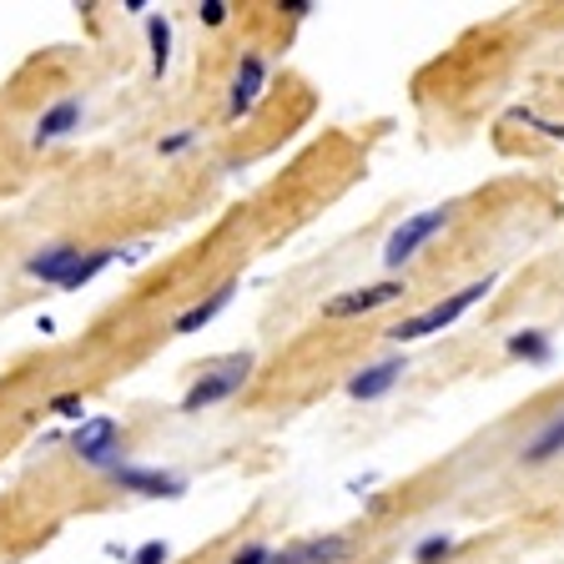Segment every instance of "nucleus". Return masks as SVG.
<instances>
[{
	"label": "nucleus",
	"mask_w": 564,
	"mask_h": 564,
	"mask_svg": "<svg viewBox=\"0 0 564 564\" xmlns=\"http://www.w3.org/2000/svg\"><path fill=\"white\" fill-rule=\"evenodd\" d=\"M70 454L96 474H117L121 464H127V434H121V423L111 419V413H91V419L76 423Z\"/></svg>",
	"instance_id": "obj_1"
},
{
	"label": "nucleus",
	"mask_w": 564,
	"mask_h": 564,
	"mask_svg": "<svg viewBox=\"0 0 564 564\" xmlns=\"http://www.w3.org/2000/svg\"><path fill=\"white\" fill-rule=\"evenodd\" d=\"M489 288H494V278L469 282V288H458V293H454V297H444V303H434V307H423V313L403 317V323H393V328H388V338H393V343H419V338H434V333L454 328V323H458V317H464V313H469L474 303H484V297H489Z\"/></svg>",
	"instance_id": "obj_2"
},
{
	"label": "nucleus",
	"mask_w": 564,
	"mask_h": 564,
	"mask_svg": "<svg viewBox=\"0 0 564 564\" xmlns=\"http://www.w3.org/2000/svg\"><path fill=\"white\" fill-rule=\"evenodd\" d=\"M247 378H252V352H227V358H217V364L207 368V373L192 378V388L182 393V413L217 409V403H227L232 393H242Z\"/></svg>",
	"instance_id": "obj_3"
},
{
	"label": "nucleus",
	"mask_w": 564,
	"mask_h": 564,
	"mask_svg": "<svg viewBox=\"0 0 564 564\" xmlns=\"http://www.w3.org/2000/svg\"><path fill=\"white\" fill-rule=\"evenodd\" d=\"M444 223H448V212L444 207H434V212H419V217H409V223L399 227V232L388 237V247H383V262L388 268H403V262L419 252L429 237H438L444 232Z\"/></svg>",
	"instance_id": "obj_4"
},
{
	"label": "nucleus",
	"mask_w": 564,
	"mask_h": 564,
	"mask_svg": "<svg viewBox=\"0 0 564 564\" xmlns=\"http://www.w3.org/2000/svg\"><path fill=\"white\" fill-rule=\"evenodd\" d=\"M348 554H352L348 534H313V540H293L272 550L268 564H343Z\"/></svg>",
	"instance_id": "obj_5"
},
{
	"label": "nucleus",
	"mask_w": 564,
	"mask_h": 564,
	"mask_svg": "<svg viewBox=\"0 0 564 564\" xmlns=\"http://www.w3.org/2000/svg\"><path fill=\"white\" fill-rule=\"evenodd\" d=\"M121 494H147V499H176V494H187V479L172 469H141V464H121L111 474Z\"/></svg>",
	"instance_id": "obj_6"
},
{
	"label": "nucleus",
	"mask_w": 564,
	"mask_h": 564,
	"mask_svg": "<svg viewBox=\"0 0 564 564\" xmlns=\"http://www.w3.org/2000/svg\"><path fill=\"white\" fill-rule=\"evenodd\" d=\"M403 297V282L399 278H383L373 288H352V293H338L333 303H323V317H364L383 303H399Z\"/></svg>",
	"instance_id": "obj_7"
},
{
	"label": "nucleus",
	"mask_w": 564,
	"mask_h": 564,
	"mask_svg": "<svg viewBox=\"0 0 564 564\" xmlns=\"http://www.w3.org/2000/svg\"><path fill=\"white\" fill-rule=\"evenodd\" d=\"M82 96H61V101H51L46 111H41V121H35L31 131V147H56V141H66L70 131H82Z\"/></svg>",
	"instance_id": "obj_8"
},
{
	"label": "nucleus",
	"mask_w": 564,
	"mask_h": 564,
	"mask_svg": "<svg viewBox=\"0 0 564 564\" xmlns=\"http://www.w3.org/2000/svg\"><path fill=\"white\" fill-rule=\"evenodd\" d=\"M262 86H268V66H262V56H252V51H247V56L237 61V76H232V96H227V121L247 117V111L262 101Z\"/></svg>",
	"instance_id": "obj_9"
},
{
	"label": "nucleus",
	"mask_w": 564,
	"mask_h": 564,
	"mask_svg": "<svg viewBox=\"0 0 564 564\" xmlns=\"http://www.w3.org/2000/svg\"><path fill=\"white\" fill-rule=\"evenodd\" d=\"M399 373H403V358H383V364H373V368H364V373L348 378V399H358V403L383 399L388 388L399 383Z\"/></svg>",
	"instance_id": "obj_10"
},
{
	"label": "nucleus",
	"mask_w": 564,
	"mask_h": 564,
	"mask_svg": "<svg viewBox=\"0 0 564 564\" xmlns=\"http://www.w3.org/2000/svg\"><path fill=\"white\" fill-rule=\"evenodd\" d=\"M76 258H82V247L76 242H56V247H41L31 262H25V278H35V282H51L56 288L61 278H66L70 268H76Z\"/></svg>",
	"instance_id": "obj_11"
},
{
	"label": "nucleus",
	"mask_w": 564,
	"mask_h": 564,
	"mask_svg": "<svg viewBox=\"0 0 564 564\" xmlns=\"http://www.w3.org/2000/svg\"><path fill=\"white\" fill-rule=\"evenodd\" d=\"M232 293H237V282H223L217 293H207V297H202V303H192L187 313L176 317V323H172V333H176V338H187V333H202V328H207V323H212V317H217L227 303H232Z\"/></svg>",
	"instance_id": "obj_12"
},
{
	"label": "nucleus",
	"mask_w": 564,
	"mask_h": 564,
	"mask_svg": "<svg viewBox=\"0 0 564 564\" xmlns=\"http://www.w3.org/2000/svg\"><path fill=\"white\" fill-rule=\"evenodd\" d=\"M117 252H121V247H91V252H82V258H76V268H70L66 278L56 282V288H61V293H76V288H86V282L101 278V272L117 262Z\"/></svg>",
	"instance_id": "obj_13"
},
{
	"label": "nucleus",
	"mask_w": 564,
	"mask_h": 564,
	"mask_svg": "<svg viewBox=\"0 0 564 564\" xmlns=\"http://www.w3.org/2000/svg\"><path fill=\"white\" fill-rule=\"evenodd\" d=\"M554 454H564V413H554L540 434L524 444V464H550Z\"/></svg>",
	"instance_id": "obj_14"
},
{
	"label": "nucleus",
	"mask_w": 564,
	"mask_h": 564,
	"mask_svg": "<svg viewBox=\"0 0 564 564\" xmlns=\"http://www.w3.org/2000/svg\"><path fill=\"white\" fill-rule=\"evenodd\" d=\"M147 41H152V70L162 76L172 61V21L166 15H147Z\"/></svg>",
	"instance_id": "obj_15"
},
{
	"label": "nucleus",
	"mask_w": 564,
	"mask_h": 564,
	"mask_svg": "<svg viewBox=\"0 0 564 564\" xmlns=\"http://www.w3.org/2000/svg\"><path fill=\"white\" fill-rule=\"evenodd\" d=\"M509 352H514V358H529V364H550V338L534 333V328H524V333L509 338Z\"/></svg>",
	"instance_id": "obj_16"
},
{
	"label": "nucleus",
	"mask_w": 564,
	"mask_h": 564,
	"mask_svg": "<svg viewBox=\"0 0 564 564\" xmlns=\"http://www.w3.org/2000/svg\"><path fill=\"white\" fill-rule=\"evenodd\" d=\"M444 554H454V540H448V534H429V540L413 544V564H434V560H444Z\"/></svg>",
	"instance_id": "obj_17"
},
{
	"label": "nucleus",
	"mask_w": 564,
	"mask_h": 564,
	"mask_svg": "<svg viewBox=\"0 0 564 564\" xmlns=\"http://www.w3.org/2000/svg\"><path fill=\"white\" fill-rule=\"evenodd\" d=\"M172 560V550H166V540H147L141 550H131L127 564H166Z\"/></svg>",
	"instance_id": "obj_18"
},
{
	"label": "nucleus",
	"mask_w": 564,
	"mask_h": 564,
	"mask_svg": "<svg viewBox=\"0 0 564 564\" xmlns=\"http://www.w3.org/2000/svg\"><path fill=\"white\" fill-rule=\"evenodd\" d=\"M192 141H197V127H182V131H172V137L156 141V152H162V156H176V152H187Z\"/></svg>",
	"instance_id": "obj_19"
},
{
	"label": "nucleus",
	"mask_w": 564,
	"mask_h": 564,
	"mask_svg": "<svg viewBox=\"0 0 564 564\" xmlns=\"http://www.w3.org/2000/svg\"><path fill=\"white\" fill-rule=\"evenodd\" d=\"M51 413H56V419H82L86 413L82 393H56V399H51Z\"/></svg>",
	"instance_id": "obj_20"
},
{
	"label": "nucleus",
	"mask_w": 564,
	"mask_h": 564,
	"mask_svg": "<svg viewBox=\"0 0 564 564\" xmlns=\"http://www.w3.org/2000/svg\"><path fill=\"white\" fill-rule=\"evenodd\" d=\"M268 560H272L268 544H242V550H237L227 564H268Z\"/></svg>",
	"instance_id": "obj_21"
},
{
	"label": "nucleus",
	"mask_w": 564,
	"mask_h": 564,
	"mask_svg": "<svg viewBox=\"0 0 564 564\" xmlns=\"http://www.w3.org/2000/svg\"><path fill=\"white\" fill-rule=\"evenodd\" d=\"M202 21H207V25H223L227 21V6H223V0H202Z\"/></svg>",
	"instance_id": "obj_22"
},
{
	"label": "nucleus",
	"mask_w": 564,
	"mask_h": 564,
	"mask_svg": "<svg viewBox=\"0 0 564 564\" xmlns=\"http://www.w3.org/2000/svg\"><path fill=\"white\" fill-rule=\"evenodd\" d=\"M282 11L293 15V21H303V15H307V11H313V6H307V0H288V6H282Z\"/></svg>",
	"instance_id": "obj_23"
}]
</instances>
